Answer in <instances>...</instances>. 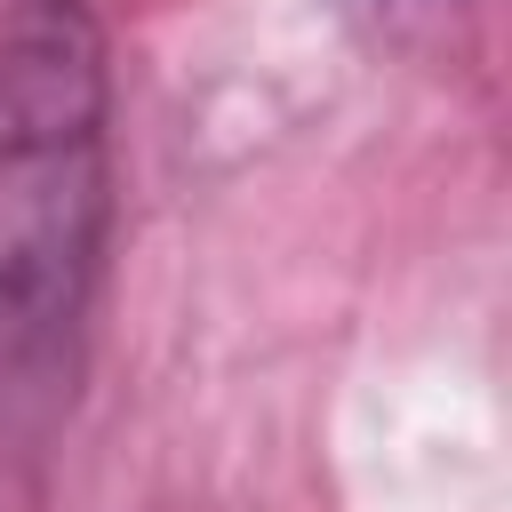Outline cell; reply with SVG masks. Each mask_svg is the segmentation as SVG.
I'll use <instances>...</instances> for the list:
<instances>
[{
	"label": "cell",
	"instance_id": "6da1fadb",
	"mask_svg": "<svg viewBox=\"0 0 512 512\" xmlns=\"http://www.w3.org/2000/svg\"><path fill=\"white\" fill-rule=\"evenodd\" d=\"M112 232V56L88 0L0 16V384H56Z\"/></svg>",
	"mask_w": 512,
	"mask_h": 512
}]
</instances>
